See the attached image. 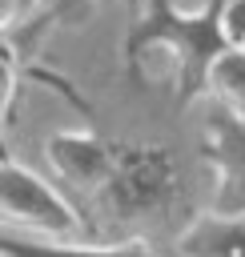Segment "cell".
Listing matches in <instances>:
<instances>
[{"label":"cell","mask_w":245,"mask_h":257,"mask_svg":"<svg viewBox=\"0 0 245 257\" xmlns=\"http://www.w3.org/2000/svg\"><path fill=\"white\" fill-rule=\"evenodd\" d=\"M44 157L52 165V173L64 181V189H72L76 209L84 217V205L100 201L116 177V161H120V145L100 141L96 133H52L44 141Z\"/></svg>","instance_id":"cell-4"},{"label":"cell","mask_w":245,"mask_h":257,"mask_svg":"<svg viewBox=\"0 0 245 257\" xmlns=\"http://www.w3.org/2000/svg\"><path fill=\"white\" fill-rule=\"evenodd\" d=\"M68 4H72V0H32V8H36L44 20H48V16H60Z\"/></svg>","instance_id":"cell-9"},{"label":"cell","mask_w":245,"mask_h":257,"mask_svg":"<svg viewBox=\"0 0 245 257\" xmlns=\"http://www.w3.org/2000/svg\"><path fill=\"white\" fill-rule=\"evenodd\" d=\"M209 96L213 104H221L225 112L241 116L245 120V52L241 48H229L213 72H209Z\"/></svg>","instance_id":"cell-8"},{"label":"cell","mask_w":245,"mask_h":257,"mask_svg":"<svg viewBox=\"0 0 245 257\" xmlns=\"http://www.w3.org/2000/svg\"><path fill=\"white\" fill-rule=\"evenodd\" d=\"M229 4L233 0H205L197 12H177L173 0H145L141 24L120 44L129 72H141L153 56H161L165 80L177 88V108H189L209 92L213 64L233 48L225 28Z\"/></svg>","instance_id":"cell-1"},{"label":"cell","mask_w":245,"mask_h":257,"mask_svg":"<svg viewBox=\"0 0 245 257\" xmlns=\"http://www.w3.org/2000/svg\"><path fill=\"white\" fill-rule=\"evenodd\" d=\"M0 257H157L141 241L120 245H80V241H36V237H0Z\"/></svg>","instance_id":"cell-7"},{"label":"cell","mask_w":245,"mask_h":257,"mask_svg":"<svg viewBox=\"0 0 245 257\" xmlns=\"http://www.w3.org/2000/svg\"><path fill=\"white\" fill-rule=\"evenodd\" d=\"M173 197H177L173 157L157 145H129V149L120 145L116 177L108 193L96 201V209H104L112 221H137V217L165 213Z\"/></svg>","instance_id":"cell-3"},{"label":"cell","mask_w":245,"mask_h":257,"mask_svg":"<svg viewBox=\"0 0 245 257\" xmlns=\"http://www.w3.org/2000/svg\"><path fill=\"white\" fill-rule=\"evenodd\" d=\"M181 257H245V217L201 213L177 237Z\"/></svg>","instance_id":"cell-6"},{"label":"cell","mask_w":245,"mask_h":257,"mask_svg":"<svg viewBox=\"0 0 245 257\" xmlns=\"http://www.w3.org/2000/svg\"><path fill=\"white\" fill-rule=\"evenodd\" d=\"M0 205H4V233L28 229L36 241H68L84 229V217L72 201H64L44 177L24 169L16 157L0 165Z\"/></svg>","instance_id":"cell-2"},{"label":"cell","mask_w":245,"mask_h":257,"mask_svg":"<svg viewBox=\"0 0 245 257\" xmlns=\"http://www.w3.org/2000/svg\"><path fill=\"white\" fill-rule=\"evenodd\" d=\"M201 153L213 169V209L221 217H245V120L209 104Z\"/></svg>","instance_id":"cell-5"}]
</instances>
